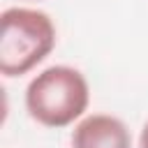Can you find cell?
Returning <instances> with one entry per match:
<instances>
[{
  "label": "cell",
  "mask_w": 148,
  "mask_h": 148,
  "mask_svg": "<svg viewBox=\"0 0 148 148\" xmlns=\"http://www.w3.org/2000/svg\"><path fill=\"white\" fill-rule=\"evenodd\" d=\"M56 46V25L42 9L9 7L0 16V72L21 76L37 67Z\"/></svg>",
  "instance_id": "1"
},
{
  "label": "cell",
  "mask_w": 148,
  "mask_h": 148,
  "mask_svg": "<svg viewBox=\"0 0 148 148\" xmlns=\"http://www.w3.org/2000/svg\"><path fill=\"white\" fill-rule=\"evenodd\" d=\"M90 102L86 76L69 65H53L39 72L25 88L30 118L46 127H67L83 116Z\"/></svg>",
  "instance_id": "2"
},
{
  "label": "cell",
  "mask_w": 148,
  "mask_h": 148,
  "mask_svg": "<svg viewBox=\"0 0 148 148\" xmlns=\"http://www.w3.org/2000/svg\"><path fill=\"white\" fill-rule=\"evenodd\" d=\"M72 148H132L127 125L109 113H90L76 123Z\"/></svg>",
  "instance_id": "3"
},
{
  "label": "cell",
  "mask_w": 148,
  "mask_h": 148,
  "mask_svg": "<svg viewBox=\"0 0 148 148\" xmlns=\"http://www.w3.org/2000/svg\"><path fill=\"white\" fill-rule=\"evenodd\" d=\"M139 148H148V123L143 125L141 130V136H139Z\"/></svg>",
  "instance_id": "4"
}]
</instances>
